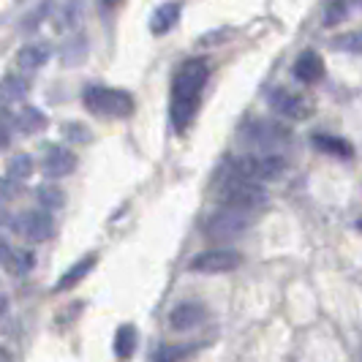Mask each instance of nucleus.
<instances>
[{"mask_svg":"<svg viewBox=\"0 0 362 362\" xmlns=\"http://www.w3.org/2000/svg\"><path fill=\"white\" fill-rule=\"evenodd\" d=\"M310 142L316 150H322L327 156H335V158H351L354 156V147L349 145L341 136H329V134H313Z\"/></svg>","mask_w":362,"mask_h":362,"instance_id":"dca6fc26","label":"nucleus"},{"mask_svg":"<svg viewBox=\"0 0 362 362\" xmlns=\"http://www.w3.org/2000/svg\"><path fill=\"white\" fill-rule=\"evenodd\" d=\"M82 0H66L63 6H60V11H57V30H74V28H79V22H82Z\"/></svg>","mask_w":362,"mask_h":362,"instance_id":"aec40b11","label":"nucleus"},{"mask_svg":"<svg viewBox=\"0 0 362 362\" xmlns=\"http://www.w3.org/2000/svg\"><path fill=\"white\" fill-rule=\"evenodd\" d=\"M177 22H180V3L169 0V3H163V6H158V8L153 11V17H150V30H153L156 36H163V33H169Z\"/></svg>","mask_w":362,"mask_h":362,"instance_id":"2eb2a0df","label":"nucleus"},{"mask_svg":"<svg viewBox=\"0 0 362 362\" xmlns=\"http://www.w3.org/2000/svg\"><path fill=\"white\" fill-rule=\"evenodd\" d=\"M207 76H210V66L207 60L194 57V60H185L180 66V71L175 74V82H172V126L175 131H185V128L194 123L197 112H199L202 90L207 85Z\"/></svg>","mask_w":362,"mask_h":362,"instance_id":"f257e3e1","label":"nucleus"},{"mask_svg":"<svg viewBox=\"0 0 362 362\" xmlns=\"http://www.w3.org/2000/svg\"><path fill=\"white\" fill-rule=\"evenodd\" d=\"M3 223H6V213H3V210H0V226H3Z\"/></svg>","mask_w":362,"mask_h":362,"instance_id":"7c9ffc66","label":"nucleus"},{"mask_svg":"<svg viewBox=\"0 0 362 362\" xmlns=\"http://www.w3.org/2000/svg\"><path fill=\"white\" fill-rule=\"evenodd\" d=\"M221 199L237 210H259L267 202V191L259 185V180H248L243 175H235L226 169V177L221 182Z\"/></svg>","mask_w":362,"mask_h":362,"instance_id":"7ed1b4c3","label":"nucleus"},{"mask_svg":"<svg viewBox=\"0 0 362 362\" xmlns=\"http://www.w3.org/2000/svg\"><path fill=\"white\" fill-rule=\"evenodd\" d=\"M36 199L44 210H60V207L66 204V194H63L57 185H52V182H44L36 191Z\"/></svg>","mask_w":362,"mask_h":362,"instance_id":"5701e85b","label":"nucleus"},{"mask_svg":"<svg viewBox=\"0 0 362 362\" xmlns=\"http://www.w3.org/2000/svg\"><path fill=\"white\" fill-rule=\"evenodd\" d=\"M74 169H76V156H74L69 147L63 145H49L44 150V175L60 180V177H69Z\"/></svg>","mask_w":362,"mask_h":362,"instance_id":"9d476101","label":"nucleus"},{"mask_svg":"<svg viewBox=\"0 0 362 362\" xmlns=\"http://www.w3.org/2000/svg\"><path fill=\"white\" fill-rule=\"evenodd\" d=\"M11 254V248H8V243L6 240H0V262H6V256Z\"/></svg>","mask_w":362,"mask_h":362,"instance_id":"c85d7f7f","label":"nucleus"},{"mask_svg":"<svg viewBox=\"0 0 362 362\" xmlns=\"http://www.w3.org/2000/svg\"><path fill=\"white\" fill-rule=\"evenodd\" d=\"M341 17H344V0H332V6H329V11L325 17V25H335Z\"/></svg>","mask_w":362,"mask_h":362,"instance_id":"bb28decb","label":"nucleus"},{"mask_svg":"<svg viewBox=\"0 0 362 362\" xmlns=\"http://www.w3.org/2000/svg\"><path fill=\"white\" fill-rule=\"evenodd\" d=\"M204 316H207V310L199 303H180L169 313V327L177 332H188V329L199 327L204 322Z\"/></svg>","mask_w":362,"mask_h":362,"instance_id":"9b49d317","label":"nucleus"},{"mask_svg":"<svg viewBox=\"0 0 362 362\" xmlns=\"http://www.w3.org/2000/svg\"><path fill=\"white\" fill-rule=\"evenodd\" d=\"M243 264V256L232 248H210L204 254L191 259V272H204V275H218V272H232Z\"/></svg>","mask_w":362,"mask_h":362,"instance_id":"6e6552de","label":"nucleus"},{"mask_svg":"<svg viewBox=\"0 0 362 362\" xmlns=\"http://www.w3.org/2000/svg\"><path fill=\"white\" fill-rule=\"evenodd\" d=\"M115 357L117 360H128L131 354H134V349H136V327L134 325H123L117 327V332H115Z\"/></svg>","mask_w":362,"mask_h":362,"instance_id":"412c9836","label":"nucleus"},{"mask_svg":"<svg viewBox=\"0 0 362 362\" xmlns=\"http://www.w3.org/2000/svg\"><path fill=\"white\" fill-rule=\"evenodd\" d=\"M28 95V79L19 76V74H8L3 82H0V101L3 104H17Z\"/></svg>","mask_w":362,"mask_h":362,"instance_id":"a211bd4d","label":"nucleus"},{"mask_svg":"<svg viewBox=\"0 0 362 362\" xmlns=\"http://www.w3.org/2000/svg\"><path fill=\"white\" fill-rule=\"evenodd\" d=\"M85 109L95 117H128L134 112V98L131 93L117 90V88H104V85H90L85 88Z\"/></svg>","mask_w":362,"mask_h":362,"instance_id":"f03ea898","label":"nucleus"},{"mask_svg":"<svg viewBox=\"0 0 362 362\" xmlns=\"http://www.w3.org/2000/svg\"><path fill=\"white\" fill-rule=\"evenodd\" d=\"M357 229H360V232H362V218H360V221H357Z\"/></svg>","mask_w":362,"mask_h":362,"instance_id":"473e14b6","label":"nucleus"},{"mask_svg":"<svg viewBox=\"0 0 362 362\" xmlns=\"http://www.w3.org/2000/svg\"><path fill=\"white\" fill-rule=\"evenodd\" d=\"M338 44H341L344 49H354V52H357V49H362V36H346V38H341Z\"/></svg>","mask_w":362,"mask_h":362,"instance_id":"cd10ccee","label":"nucleus"},{"mask_svg":"<svg viewBox=\"0 0 362 362\" xmlns=\"http://www.w3.org/2000/svg\"><path fill=\"white\" fill-rule=\"evenodd\" d=\"M197 346H161L158 351H156V357L153 362H180L185 354H191Z\"/></svg>","mask_w":362,"mask_h":362,"instance_id":"393cba45","label":"nucleus"},{"mask_svg":"<svg viewBox=\"0 0 362 362\" xmlns=\"http://www.w3.org/2000/svg\"><path fill=\"white\" fill-rule=\"evenodd\" d=\"M63 134H66L69 142H79V145L90 142V131L82 126V123H69V126H63Z\"/></svg>","mask_w":362,"mask_h":362,"instance_id":"a878e982","label":"nucleus"},{"mask_svg":"<svg viewBox=\"0 0 362 362\" xmlns=\"http://www.w3.org/2000/svg\"><path fill=\"white\" fill-rule=\"evenodd\" d=\"M47 126V117L36 107H25L19 115H14V128L19 134H38Z\"/></svg>","mask_w":362,"mask_h":362,"instance_id":"6ab92c4d","label":"nucleus"},{"mask_svg":"<svg viewBox=\"0 0 362 362\" xmlns=\"http://www.w3.org/2000/svg\"><path fill=\"white\" fill-rule=\"evenodd\" d=\"M294 76L303 85H316L325 76V60L316 52H303L294 63Z\"/></svg>","mask_w":362,"mask_h":362,"instance_id":"4468645a","label":"nucleus"},{"mask_svg":"<svg viewBox=\"0 0 362 362\" xmlns=\"http://www.w3.org/2000/svg\"><path fill=\"white\" fill-rule=\"evenodd\" d=\"M243 139L262 153H278V147L289 142V131L275 126V123H267V120H254L243 128Z\"/></svg>","mask_w":362,"mask_h":362,"instance_id":"0eeeda50","label":"nucleus"},{"mask_svg":"<svg viewBox=\"0 0 362 362\" xmlns=\"http://www.w3.org/2000/svg\"><path fill=\"white\" fill-rule=\"evenodd\" d=\"M49 54H52V47L47 44V41H33V44H25L17 54V66L22 71L33 74L38 69H44L47 66V60H49Z\"/></svg>","mask_w":362,"mask_h":362,"instance_id":"f8f14e48","label":"nucleus"},{"mask_svg":"<svg viewBox=\"0 0 362 362\" xmlns=\"http://www.w3.org/2000/svg\"><path fill=\"white\" fill-rule=\"evenodd\" d=\"M6 264H8V272L11 275H28V272L36 267V254L33 251H28V248H17V251H11V254L6 256Z\"/></svg>","mask_w":362,"mask_h":362,"instance_id":"4be33fe9","label":"nucleus"},{"mask_svg":"<svg viewBox=\"0 0 362 362\" xmlns=\"http://www.w3.org/2000/svg\"><path fill=\"white\" fill-rule=\"evenodd\" d=\"M115 3H120V0H101V6H115Z\"/></svg>","mask_w":362,"mask_h":362,"instance_id":"c756f323","label":"nucleus"},{"mask_svg":"<svg viewBox=\"0 0 362 362\" xmlns=\"http://www.w3.org/2000/svg\"><path fill=\"white\" fill-rule=\"evenodd\" d=\"M11 232L25 243H47L54 235V221L47 210H28L11 218Z\"/></svg>","mask_w":362,"mask_h":362,"instance_id":"423d86ee","label":"nucleus"},{"mask_svg":"<svg viewBox=\"0 0 362 362\" xmlns=\"http://www.w3.org/2000/svg\"><path fill=\"white\" fill-rule=\"evenodd\" d=\"M85 57H88V38L85 36L69 38V41L63 44V49H60V63H63L66 69H76V66H82V63H85Z\"/></svg>","mask_w":362,"mask_h":362,"instance_id":"f3484780","label":"nucleus"},{"mask_svg":"<svg viewBox=\"0 0 362 362\" xmlns=\"http://www.w3.org/2000/svg\"><path fill=\"white\" fill-rule=\"evenodd\" d=\"M30 175H33V158H30L28 153H19V156H14V158L8 161V180L22 182V180H28Z\"/></svg>","mask_w":362,"mask_h":362,"instance_id":"b1692460","label":"nucleus"},{"mask_svg":"<svg viewBox=\"0 0 362 362\" xmlns=\"http://www.w3.org/2000/svg\"><path fill=\"white\" fill-rule=\"evenodd\" d=\"M248 226H251L248 210H237V207L223 204L218 213L207 218L204 235L210 237V240H216V243H226V240H237L240 235H245Z\"/></svg>","mask_w":362,"mask_h":362,"instance_id":"39448f33","label":"nucleus"},{"mask_svg":"<svg viewBox=\"0 0 362 362\" xmlns=\"http://www.w3.org/2000/svg\"><path fill=\"white\" fill-rule=\"evenodd\" d=\"M229 172L243 175L248 180H275L286 172V158L281 153H259V156H240L229 158L226 163Z\"/></svg>","mask_w":362,"mask_h":362,"instance_id":"20e7f679","label":"nucleus"},{"mask_svg":"<svg viewBox=\"0 0 362 362\" xmlns=\"http://www.w3.org/2000/svg\"><path fill=\"white\" fill-rule=\"evenodd\" d=\"M95 262H98V256L95 254H88V256H82L76 264H71L69 270L60 275V281L54 284V291H69L74 289V286H79L88 275H90V270L95 267Z\"/></svg>","mask_w":362,"mask_h":362,"instance_id":"ddd939ff","label":"nucleus"},{"mask_svg":"<svg viewBox=\"0 0 362 362\" xmlns=\"http://www.w3.org/2000/svg\"><path fill=\"white\" fill-rule=\"evenodd\" d=\"M3 308H6V300H3V297H0V313H3Z\"/></svg>","mask_w":362,"mask_h":362,"instance_id":"2f4dec72","label":"nucleus"},{"mask_svg":"<svg viewBox=\"0 0 362 362\" xmlns=\"http://www.w3.org/2000/svg\"><path fill=\"white\" fill-rule=\"evenodd\" d=\"M267 101H270V107L275 109L278 115H284V117H289V120H305V117L310 115V109H313L305 95L284 90V88L270 90Z\"/></svg>","mask_w":362,"mask_h":362,"instance_id":"1a4fd4ad","label":"nucleus"}]
</instances>
